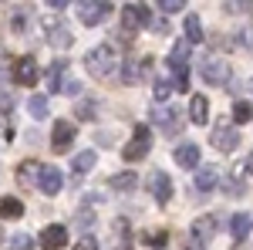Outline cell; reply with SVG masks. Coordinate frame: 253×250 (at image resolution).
<instances>
[{
	"instance_id": "obj_35",
	"label": "cell",
	"mask_w": 253,
	"mask_h": 250,
	"mask_svg": "<svg viewBox=\"0 0 253 250\" xmlns=\"http://www.w3.org/2000/svg\"><path fill=\"white\" fill-rule=\"evenodd\" d=\"M159 7H162L166 14H175V10H182V7H186V0H159Z\"/></svg>"
},
{
	"instance_id": "obj_42",
	"label": "cell",
	"mask_w": 253,
	"mask_h": 250,
	"mask_svg": "<svg viewBox=\"0 0 253 250\" xmlns=\"http://www.w3.org/2000/svg\"><path fill=\"white\" fill-rule=\"evenodd\" d=\"M250 88H253V85H250Z\"/></svg>"
},
{
	"instance_id": "obj_23",
	"label": "cell",
	"mask_w": 253,
	"mask_h": 250,
	"mask_svg": "<svg viewBox=\"0 0 253 250\" xmlns=\"http://www.w3.org/2000/svg\"><path fill=\"white\" fill-rule=\"evenodd\" d=\"M17 216H24V203L14 196H3V220H17Z\"/></svg>"
},
{
	"instance_id": "obj_10",
	"label": "cell",
	"mask_w": 253,
	"mask_h": 250,
	"mask_svg": "<svg viewBox=\"0 0 253 250\" xmlns=\"http://www.w3.org/2000/svg\"><path fill=\"white\" fill-rule=\"evenodd\" d=\"M172 159H175V166H182V169H196L199 166V146L196 142H182V146L172 149Z\"/></svg>"
},
{
	"instance_id": "obj_17",
	"label": "cell",
	"mask_w": 253,
	"mask_h": 250,
	"mask_svg": "<svg viewBox=\"0 0 253 250\" xmlns=\"http://www.w3.org/2000/svg\"><path fill=\"white\" fill-rule=\"evenodd\" d=\"M250 227H253V220L247 216V213H236L233 220H230V233H233V240H236V244H243V240H247Z\"/></svg>"
},
{
	"instance_id": "obj_25",
	"label": "cell",
	"mask_w": 253,
	"mask_h": 250,
	"mask_svg": "<svg viewBox=\"0 0 253 250\" xmlns=\"http://www.w3.org/2000/svg\"><path fill=\"white\" fill-rule=\"evenodd\" d=\"M27 20H31V7H17V10H14V17H10V27H14L17 34H24Z\"/></svg>"
},
{
	"instance_id": "obj_15",
	"label": "cell",
	"mask_w": 253,
	"mask_h": 250,
	"mask_svg": "<svg viewBox=\"0 0 253 250\" xmlns=\"http://www.w3.org/2000/svg\"><path fill=\"white\" fill-rule=\"evenodd\" d=\"M213 233H216V216H203V220H196V223H193V244H196V247L210 244Z\"/></svg>"
},
{
	"instance_id": "obj_4",
	"label": "cell",
	"mask_w": 253,
	"mask_h": 250,
	"mask_svg": "<svg viewBox=\"0 0 253 250\" xmlns=\"http://www.w3.org/2000/svg\"><path fill=\"white\" fill-rule=\"evenodd\" d=\"M44 31H47V44H51V48H58V51H64V48H71V44H75L71 27H68V24H61L58 17H47V20H44Z\"/></svg>"
},
{
	"instance_id": "obj_39",
	"label": "cell",
	"mask_w": 253,
	"mask_h": 250,
	"mask_svg": "<svg viewBox=\"0 0 253 250\" xmlns=\"http://www.w3.org/2000/svg\"><path fill=\"white\" fill-rule=\"evenodd\" d=\"M78 247H84V250H91V247H98V240H95V237H84V240H78Z\"/></svg>"
},
{
	"instance_id": "obj_3",
	"label": "cell",
	"mask_w": 253,
	"mask_h": 250,
	"mask_svg": "<svg viewBox=\"0 0 253 250\" xmlns=\"http://www.w3.org/2000/svg\"><path fill=\"white\" fill-rule=\"evenodd\" d=\"M112 14V3L108 0H81L78 3V20L84 27H95V24H105Z\"/></svg>"
},
{
	"instance_id": "obj_32",
	"label": "cell",
	"mask_w": 253,
	"mask_h": 250,
	"mask_svg": "<svg viewBox=\"0 0 253 250\" xmlns=\"http://www.w3.org/2000/svg\"><path fill=\"white\" fill-rule=\"evenodd\" d=\"M175 88L169 85V81H156V88H152V95H156V101H166V98L172 95Z\"/></svg>"
},
{
	"instance_id": "obj_6",
	"label": "cell",
	"mask_w": 253,
	"mask_h": 250,
	"mask_svg": "<svg viewBox=\"0 0 253 250\" xmlns=\"http://www.w3.org/2000/svg\"><path fill=\"white\" fill-rule=\"evenodd\" d=\"M75 135H78V129H75L68 118H58V122H54V139H51V149H54L58 155L68 152V146L75 142Z\"/></svg>"
},
{
	"instance_id": "obj_7",
	"label": "cell",
	"mask_w": 253,
	"mask_h": 250,
	"mask_svg": "<svg viewBox=\"0 0 253 250\" xmlns=\"http://www.w3.org/2000/svg\"><path fill=\"white\" fill-rule=\"evenodd\" d=\"M38 78H41V64L34 58H20L14 64V81L17 85H38Z\"/></svg>"
},
{
	"instance_id": "obj_28",
	"label": "cell",
	"mask_w": 253,
	"mask_h": 250,
	"mask_svg": "<svg viewBox=\"0 0 253 250\" xmlns=\"http://www.w3.org/2000/svg\"><path fill=\"white\" fill-rule=\"evenodd\" d=\"M233 122H253V105L250 101H236L233 105Z\"/></svg>"
},
{
	"instance_id": "obj_38",
	"label": "cell",
	"mask_w": 253,
	"mask_h": 250,
	"mask_svg": "<svg viewBox=\"0 0 253 250\" xmlns=\"http://www.w3.org/2000/svg\"><path fill=\"white\" fill-rule=\"evenodd\" d=\"M7 244H10V247H31V240H27V237H14V240H7Z\"/></svg>"
},
{
	"instance_id": "obj_36",
	"label": "cell",
	"mask_w": 253,
	"mask_h": 250,
	"mask_svg": "<svg viewBox=\"0 0 253 250\" xmlns=\"http://www.w3.org/2000/svg\"><path fill=\"white\" fill-rule=\"evenodd\" d=\"M240 48L253 51V27H243V31H240Z\"/></svg>"
},
{
	"instance_id": "obj_11",
	"label": "cell",
	"mask_w": 253,
	"mask_h": 250,
	"mask_svg": "<svg viewBox=\"0 0 253 250\" xmlns=\"http://www.w3.org/2000/svg\"><path fill=\"white\" fill-rule=\"evenodd\" d=\"M61 186H64V176H61V169H54V166H44V169H41L38 190H41V193H47V196H58Z\"/></svg>"
},
{
	"instance_id": "obj_27",
	"label": "cell",
	"mask_w": 253,
	"mask_h": 250,
	"mask_svg": "<svg viewBox=\"0 0 253 250\" xmlns=\"http://www.w3.org/2000/svg\"><path fill=\"white\" fill-rule=\"evenodd\" d=\"M91 166H95V152H78L75 155V173L78 176H84Z\"/></svg>"
},
{
	"instance_id": "obj_19",
	"label": "cell",
	"mask_w": 253,
	"mask_h": 250,
	"mask_svg": "<svg viewBox=\"0 0 253 250\" xmlns=\"http://www.w3.org/2000/svg\"><path fill=\"white\" fill-rule=\"evenodd\" d=\"M41 169H44V166H38V162H20L17 179L24 183V186H38L41 183Z\"/></svg>"
},
{
	"instance_id": "obj_30",
	"label": "cell",
	"mask_w": 253,
	"mask_h": 250,
	"mask_svg": "<svg viewBox=\"0 0 253 250\" xmlns=\"http://www.w3.org/2000/svg\"><path fill=\"white\" fill-rule=\"evenodd\" d=\"M27 108H31V115H34V118H44V115H47V98L34 95L31 101H27Z\"/></svg>"
},
{
	"instance_id": "obj_5",
	"label": "cell",
	"mask_w": 253,
	"mask_h": 250,
	"mask_svg": "<svg viewBox=\"0 0 253 250\" xmlns=\"http://www.w3.org/2000/svg\"><path fill=\"white\" fill-rule=\"evenodd\" d=\"M199 78L203 81H210V85H226L230 78H233V71H230V64L219 58H206L203 64H199Z\"/></svg>"
},
{
	"instance_id": "obj_16",
	"label": "cell",
	"mask_w": 253,
	"mask_h": 250,
	"mask_svg": "<svg viewBox=\"0 0 253 250\" xmlns=\"http://www.w3.org/2000/svg\"><path fill=\"white\" fill-rule=\"evenodd\" d=\"M68 244V227H47V230L41 233V247H64Z\"/></svg>"
},
{
	"instance_id": "obj_1",
	"label": "cell",
	"mask_w": 253,
	"mask_h": 250,
	"mask_svg": "<svg viewBox=\"0 0 253 250\" xmlns=\"http://www.w3.org/2000/svg\"><path fill=\"white\" fill-rule=\"evenodd\" d=\"M84 64H88V71H91L95 78H108V75H112V68L118 64L115 48H112V44H98V48H91L88 58H84Z\"/></svg>"
},
{
	"instance_id": "obj_34",
	"label": "cell",
	"mask_w": 253,
	"mask_h": 250,
	"mask_svg": "<svg viewBox=\"0 0 253 250\" xmlns=\"http://www.w3.org/2000/svg\"><path fill=\"white\" fill-rule=\"evenodd\" d=\"M145 244H152V247H166V244H169V233H145Z\"/></svg>"
},
{
	"instance_id": "obj_14",
	"label": "cell",
	"mask_w": 253,
	"mask_h": 250,
	"mask_svg": "<svg viewBox=\"0 0 253 250\" xmlns=\"http://www.w3.org/2000/svg\"><path fill=\"white\" fill-rule=\"evenodd\" d=\"M213 146L219 149V152H233L236 146H240V132L230 129V125H223V129H216V132H213Z\"/></svg>"
},
{
	"instance_id": "obj_37",
	"label": "cell",
	"mask_w": 253,
	"mask_h": 250,
	"mask_svg": "<svg viewBox=\"0 0 253 250\" xmlns=\"http://www.w3.org/2000/svg\"><path fill=\"white\" fill-rule=\"evenodd\" d=\"M115 233H118V244H128V223H125V220L115 223Z\"/></svg>"
},
{
	"instance_id": "obj_13",
	"label": "cell",
	"mask_w": 253,
	"mask_h": 250,
	"mask_svg": "<svg viewBox=\"0 0 253 250\" xmlns=\"http://www.w3.org/2000/svg\"><path fill=\"white\" fill-rule=\"evenodd\" d=\"M149 190H152V196H156L159 203H169V196H172V179L166 173H149Z\"/></svg>"
},
{
	"instance_id": "obj_8",
	"label": "cell",
	"mask_w": 253,
	"mask_h": 250,
	"mask_svg": "<svg viewBox=\"0 0 253 250\" xmlns=\"http://www.w3.org/2000/svg\"><path fill=\"white\" fill-rule=\"evenodd\" d=\"M152 122H156L169 139L182 132V118H179V112H169V108H156V112H152Z\"/></svg>"
},
{
	"instance_id": "obj_21",
	"label": "cell",
	"mask_w": 253,
	"mask_h": 250,
	"mask_svg": "<svg viewBox=\"0 0 253 250\" xmlns=\"http://www.w3.org/2000/svg\"><path fill=\"white\" fill-rule=\"evenodd\" d=\"M64 71H68V61H54V64H51V71H47V88H51V92H64V85H61Z\"/></svg>"
},
{
	"instance_id": "obj_12",
	"label": "cell",
	"mask_w": 253,
	"mask_h": 250,
	"mask_svg": "<svg viewBox=\"0 0 253 250\" xmlns=\"http://www.w3.org/2000/svg\"><path fill=\"white\" fill-rule=\"evenodd\" d=\"M122 24H125L128 31H135V27H142V24H152V14H149L142 3H128V7L122 10Z\"/></svg>"
},
{
	"instance_id": "obj_20",
	"label": "cell",
	"mask_w": 253,
	"mask_h": 250,
	"mask_svg": "<svg viewBox=\"0 0 253 250\" xmlns=\"http://www.w3.org/2000/svg\"><path fill=\"white\" fill-rule=\"evenodd\" d=\"M189 118H193L196 125H203V122L210 118V101H206L203 95H196L193 101H189Z\"/></svg>"
},
{
	"instance_id": "obj_41",
	"label": "cell",
	"mask_w": 253,
	"mask_h": 250,
	"mask_svg": "<svg viewBox=\"0 0 253 250\" xmlns=\"http://www.w3.org/2000/svg\"><path fill=\"white\" fill-rule=\"evenodd\" d=\"M68 0H47V7H64Z\"/></svg>"
},
{
	"instance_id": "obj_2",
	"label": "cell",
	"mask_w": 253,
	"mask_h": 250,
	"mask_svg": "<svg viewBox=\"0 0 253 250\" xmlns=\"http://www.w3.org/2000/svg\"><path fill=\"white\" fill-rule=\"evenodd\" d=\"M152 149V132H149V125H135V135H132V142L122 149V159L125 162H138V159H145Z\"/></svg>"
},
{
	"instance_id": "obj_24",
	"label": "cell",
	"mask_w": 253,
	"mask_h": 250,
	"mask_svg": "<svg viewBox=\"0 0 253 250\" xmlns=\"http://www.w3.org/2000/svg\"><path fill=\"white\" fill-rule=\"evenodd\" d=\"M186 38L193 41V44H199V41H203V24H199V17H196V14H189V17H186Z\"/></svg>"
},
{
	"instance_id": "obj_33",
	"label": "cell",
	"mask_w": 253,
	"mask_h": 250,
	"mask_svg": "<svg viewBox=\"0 0 253 250\" xmlns=\"http://www.w3.org/2000/svg\"><path fill=\"white\" fill-rule=\"evenodd\" d=\"M98 108H95V101H78V108H75V115L78 118H91Z\"/></svg>"
},
{
	"instance_id": "obj_31",
	"label": "cell",
	"mask_w": 253,
	"mask_h": 250,
	"mask_svg": "<svg viewBox=\"0 0 253 250\" xmlns=\"http://www.w3.org/2000/svg\"><path fill=\"white\" fill-rule=\"evenodd\" d=\"M223 190L230 193V196H243V193H247V183H243L240 176H230V179L223 183Z\"/></svg>"
},
{
	"instance_id": "obj_22",
	"label": "cell",
	"mask_w": 253,
	"mask_h": 250,
	"mask_svg": "<svg viewBox=\"0 0 253 250\" xmlns=\"http://www.w3.org/2000/svg\"><path fill=\"white\" fill-rule=\"evenodd\" d=\"M145 68H149L145 61H142V64H135V61H125V64H122V81H125V85H135L138 75H142Z\"/></svg>"
},
{
	"instance_id": "obj_40",
	"label": "cell",
	"mask_w": 253,
	"mask_h": 250,
	"mask_svg": "<svg viewBox=\"0 0 253 250\" xmlns=\"http://www.w3.org/2000/svg\"><path fill=\"white\" fill-rule=\"evenodd\" d=\"M64 92H68V95H78L81 85H78V81H68V85H64Z\"/></svg>"
},
{
	"instance_id": "obj_18",
	"label": "cell",
	"mask_w": 253,
	"mask_h": 250,
	"mask_svg": "<svg viewBox=\"0 0 253 250\" xmlns=\"http://www.w3.org/2000/svg\"><path fill=\"white\" fill-rule=\"evenodd\" d=\"M216 179H219V169H216V166H203V169L196 173V190H199V193H210L216 186Z\"/></svg>"
},
{
	"instance_id": "obj_26",
	"label": "cell",
	"mask_w": 253,
	"mask_h": 250,
	"mask_svg": "<svg viewBox=\"0 0 253 250\" xmlns=\"http://www.w3.org/2000/svg\"><path fill=\"white\" fill-rule=\"evenodd\" d=\"M226 14H253V0H223Z\"/></svg>"
},
{
	"instance_id": "obj_9",
	"label": "cell",
	"mask_w": 253,
	"mask_h": 250,
	"mask_svg": "<svg viewBox=\"0 0 253 250\" xmlns=\"http://www.w3.org/2000/svg\"><path fill=\"white\" fill-rule=\"evenodd\" d=\"M189 48H193V41L182 38L172 44V51H169V61H172V71L175 75H186V68H189Z\"/></svg>"
},
{
	"instance_id": "obj_29",
	"label": "cell",
	"mask_w": 253,
	"mask_h": 250,
	"mask_svg": "<svg viewBox=\"0 0 253 250\" xmlns=\"http://www.w3.org/2000/svg\"><path fill=\"white\" fill-rule=\"evenodd\" d=\"M135 173H118V176H112V186L115 190H135Z\"/></svg>"
}]
</instances>
